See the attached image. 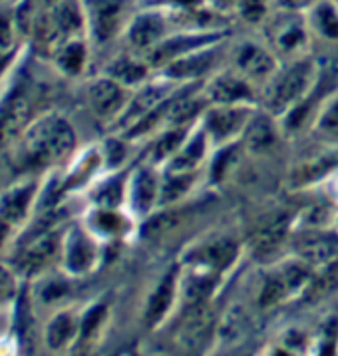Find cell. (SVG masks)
<instances>
[{
	"label": "cell",
	"instance_id": "8",
	"mask_svg": "<svg viewBox=\"0 0 338 356\" xmlns=\"http://www.w3.org/2000/svg\"><path fill=\"white\" fill-rule=\"evenodd\" d=\"M98 243L86 227H72L62 235L60 269L66 277H84L98 265Z\"/></svg>",
	"mask_w": 338,
	"mask_h": 356
},
{
	"label": "cell",
	"instance_id": "14",
	"mask_svg": "<svg viewBox=\"0 0 338 356\" xmlns=\"http://www.w3.org/2000/svg\"><path fill=\"white\" fill-rule=\"evenodd\" d=\"M44 344L52 353H64L78 344L80 339V314L72 309H58L44 323Z\"/></svg>",
	"mask_w": 338,
	"mask_h": 356
},
{
	"label": "cell",
	"instance_id": "17",
	"mask_svg": "<svg viewBox=\"0 0 338 356\" xmlns=\"http://www.w3.org/2000/svg\"><path fill=\"white\" fill-rule=\"evenodd\" d=\"M22 26L15 8H0V80L13 70L22 50Z\"/></svg>",
	"mask_w": 338,
	"mask_h": 356
},
{
	"label": "cell",
	"instance_id": "25",
	"mask_svg": "<svg viewBox=\"0 0 338 356\" xmlns=\"http://www.w3.org/2000/svg\"><path fill=\"white\" fill-rule=\"evenodd\" d=\"M243 142L245 147L251 149L255 154H263L271 149L275 142H277V134H275V126L273 120L267 114L251 115V120L247 122V126L243 129Z\"/></svg>",
	"mask_w": 338,
	"mask_h": 356
},
{
	"label": "cell",
	"instance_id": "38",
	"mask_svg": "<svg viewBox=\"0 0 338 356\" xmlns=\"http://www.w3.org/2000/svg\"><path fill=\"white\" fill-rule=\"evenodd\" d=\"M338 341V321H328L324 327L323 339H321V346H319V356H335V348H337Z\"/></svg>",
	"mask_w": 338,
	"mask_h": 356
},
{
	"label": "cell",
	"instance_id": "40",
	"mask_svg": "<svg viewBox=\"0 0 338 356\" xmlns=\"http://www.w3.org/2000/svg\"><path fill=\"white\" fill-rule=\"evenodd\" d=\"M319 126L324 129V131H330V134H338V100L326 110L319 122Z\"/></svg>",
	"mask_w": 338,
	"mask_h": 356
},
{
	"label": "cell",
	"instance_id": "30",
	"mask_svg": "<svg viewBox=\"0 0 338 356\" xmlns=\"http://www.w3.org/2000/svg\"><path fill=\"white\" fill-rule=\"evenodd\" d=\"M86 229L94 237H112V235H118L122 229V217L115 209H110V207H94L92 213L88 215Z\"/></svg>",
	"mask_w": 338,
	"mask_h": 356
},
{
	"label": "cell",
	"instance_id": "2",
	"mask_svg": "<svg viewBox=\"0 0 338 356\" xmlns=\"http://www.w3.org/2000/svg\"><path fill=\"white\" fill-rule=\"evenodd\" d=\"M316 84V66L307 56L295 58L273 74L265 90V106L271 114L293 112Z\"/></svg>",
	"mask_w": 338,
	"mask_h": 356
},
{
	"label": "cell",
	"instance_id": "22",
	"mask_svg": "<svg viewBox=\"0 0 338 356\" xmlns=\"http://www.w3.org/2000/svg\"><path fill=\"white\" fill-rule=\"evenodd\" d=\"M305 16L310 32L328 42H338V6L335 0H316Z\"/></svg>",
	"mask_w": 338,
	"mask_h": 356
},
{
	"label": "cell",
	"instance_id": "24",
	"mask_svg": "<svg viewBox=\"0 0 338 356\" xmlns=\"http://www.w3.org/2000/svg\"><path fill=\"white\" fill-rule=\"evenodd\" d=\"M209 325H211L209 300H201V302H195V305H189V313L185 314L184 323H182L179 339L187 346H195V344L203 341Z\"/></svg>",
	"mask_w": 338,
	"mask_h": 356
},
{
	"label": "cell",
	"instance_id": "11",
	"mask_svg": "<svg viewBox=\"0 0 338 356\" xmlns=\"http://www.w3.org/2000/svg\"><path fill=\"white\" fill-rule=\"evenodd\" d=\"M86 100L92 110V114L104 122H118V118L124 114L127 102V88L115 82L108 74L94 78L86 86Z\"/></svg>",
	"mask_w": 338,
	"mask_h": 356
},
{
	"label": "cell",
	"instance_id": "13",
	"mask_svg": "<svg viewBox=\"0 0 338 356\" xmlns=\"http://www.w3.org/2000/svg\"><path fill=\"white\" fill-rule=\"evenodd\" d=\"M124 34L131 48L143 50L147 54L154 46L166 40L171 34L169 18L161 10H145L140 15H134Z\"/></svg>",
	"mask_w": 338,
	"mask_h": 356
},
{
	"label": "cell",
	"instance_id": "32",
	"mask_svg": "<svg viewBox=\"0 0 338 356\" xmlns=\"http://www.w3.org/2000/svg\"><path fill=\"white\" fill-rule=\"evenodd\" d=\"M338 283V271H335V265L330 267H324L321 277H312L310 279L307 291L303 293V297L309 300V302H316V300H323L324 297H328L332 293V289Z\"/></svg>",
	"mask_w": 338,
	"mask_h": 356
},
{
	"label": "cell",
	"instance_id": "20",
	"mask_svg": "<svg viewBox=\"0 0 338 356\" xmlns=\"http://www.w3.org/2000/svg\"><path fill=\"white\" fill-rule=\"evenodd\" d=\"M287 243V219H275L255 233L251 251L259 261H273Z\"/></svg>",
	"mask_w": 338,
	"mask_h": 356
},
{
	"label": "cell",
	"instance_id": "9",
	"mask_svg": "<svg viewBox=\"0 0 338 356\" xmlns=\"http://www.w3.org/2000/svg\"><path fill=\"white\" fill-rule=\"evenodd\" d=\"M223 34L217 30H189V32H171L166 40L154 46L145 60L150 66H168L171 62L187 56L191 52H198L201 48H207L213 44H221Z\"/></svg>",
	"mask_w": 338,
	"mask_h": 356
},
{
	"label": "cell",
	"instance_id": "36",
	"mask_svg": "<svg viewBox=\"0 0 338 356\" xmlns=\"http://www.w3.org/2000/svg\"><path fill=\"white\" fill-rule=\"evenodd\" d=\"M235 10L249 24H265L271 16V2L268 0H237Z\"/></svg>",
	"mask_w": 338,
	"mask_h": 356
},
{
	"label": "cell",
	"instance_id": "42",
	"mask_svg": "<svg viewBox=\"0 0 338 356\" xmlns=\"http://www.w3.org/2000/svg\"><path fill=\"white\" fill-rule=\"evenodd\" d=\"M209 2L213 8H219V10H229L237 6V0H209Z\"/></svg>",
	"mask_w": 338,
	"mask_h": 356
},
{
	"label": "cell",
	"instance_id": "37",
	"mask_svg": "<svg viewBox=\"0 0 338 356\" xmlns=\"http://www.w3.org/2000/svg\"><path fill=\"white\" fill-rule=\"evenodd\" d=\"M185 128H171L169 131H166L161 138H159V142L155 143V152L154 157L159 161V159H163V157L169 156H175L179 149H182V143H184L185 138Z\"/></svg>",
	"mask_w": 338,
	"mask_h": 356
},
{
	"label": "cell",
	"instance_id": "6",
	"mask_svg": "<svg viewBox=\"0 0 338 356\" xmlns=\"http://www.w3.org/2000/svg\"><path fill=\"white\" fill-rule=\"evenodd\" d=\"M265 26L268 30V46L275 54L289 58L305 56L309 46V22L300 13H284L279 10L277 16H268Z\"/></svg>",
	"mask_w": 338,
	"mask_h": 356
},
{
	"label": "cell",
	"instance_id": "29",
	"mask_svg": "<svg viewBox=\"0 0 338 356\" xmlns=\"http://www.w3.org/2000/svg\"><path fill=\"white\" fill-rule=\"evenodd\" d=\"M235 255H237V245L229 241V239H219V241H213L211 245H207L201 251L199 261L207 269L211 267L215 271H221V269H227L233 263Z\"/></svg>",
	"mask_w": 338,
	"mask_h": 356
},
{
	"label": "cell",
	"instance_id": "41",
	"mask_svg": "<svg viewBox=\"0 0 338 356\" xmlns=\"http://www.w3.org/2000/svg\"><path fill=\"white\" fill-rule=\"evenodd\" d=\"M13 334V307H0V339Z\"/></svg>",
	"mask_w": 338,
	"mask_h": 356
},
{
	"label": "cell",
	"instance_id": "10",
	"mask_svg": "<svg viewBox=\"0 0 338 356\" xmlns=\"http://www.w3.org/2000/svg\"><path fill=\"white\" fill-rule=\"evenodd\" d=\"M231 62L233 70L249 82H268L279 70L273 48L257 40H243L237 44L231 52Z\"/></svg>",
	"mask_w": 338,
	"mask_h": 356
},
{
	"label": "cell",
	"instance_id": "35",
	"mask_svg": "<svg viewBox=\"0 0 338 356\" xmlns=\"http://www.w3.org/2000/svg\"><path fill=\"white\" fill-rule=\"evenodd\" d=\"M20 275L10 263L0 261V307H13L20 293Z\"/></svg>",
	"mask_w": 338,
	"mask_h": 356
},
{
	"label": "cell",
	"instance_id": "43",
	"mask_svg": "<svg viewBox=\"0 0 338 356\" xmlns=\"http://www.w3.org/2000/svg\"><path fill=\"white\" fill-rule=\"evenodd\" d=\"M15 2L18 0H0V8H15Z\"/></svg>",
	"mask_w": 338,
	"mask_h": 356
},
{
	"label": "cell",
	"instance_id": "3",
	"mask_svg": "<svg viewBox=\"0 0 338 356\" xmlns=\"http://www.w3.org/2000/svg\"><path fill=\"white\" fill-rule=\"evenodd\" d=\"M40 90L36 86L26 84V80L18 82L4 94H0V147L13 145L24 134V129L44 112H38Z\"/></svg>",
	"mask_w": 338,
	"mask_h": 356
},
{
	"label": "cell",
	"instance_id": "1",
	"mask_svg": "<svg viewBox=\"0 0 338 356\" xmlns=\"http://www.w3.org/2000/svg\"><path fill=\"white\" fill-rule=\"evenodd\" d=\"M13 145L20 168L29 171V175H40L44 171L56 170L74 156L76 131L66 118L44 112Z\"/></svg>",
	"mask_w": 338,
	"mask_h": 356
},
{
	"label": "cell",
	"instance_id": "31",
	"mask_svg": "<svg viewBox=\"0 0 338 356\" xmlns=\"http://www.w3.org/2000/svg\"><path fill=\"white\" fill-rule=\"evenodd\" d=\"M205 156V136L198 134L191 142L182 145V149L171 159V170L173 171H193L199 161Z\"/></svg>",
	"mask_w": 338,
	"mask_h": 356
},
{
	"label": "cell",
	"instance_id": "15",
	"mask_svg": "<svg viewBox=\"0 0 338 356\" xmlns=\"http://www.w3.org/2000/svg\"><path fill=\"white\" fill-rule=\"evenodd\" d=\"M203 96L215 106H243L245 102L251 100L253 90L249 80L233 70L211 78Z\"/></svg>",
	"mask_w": 338,
	"mask_h": 356
},
{
	"label": "cell",
	"instance_id": "23",
	"mask_svg": "<svg viewBox=\"0 0 338 356\" xmlns=\"http://www.w3.org/2000/svg\"><path fill=\"white\" fill-rule=\"evenodd\" d=\"M159 186L161 181L155 177V173L147 168L140 170L129 184V201L138 213H147L154 207L155 201H159Z\"/></svg>",
	"mask_w": 338,
	"mask_h": 356
},
{
	"label": "cell",
	"instance_id": "5",
	"mask_svg": "<svg viewBox=\"0 0 338 356\" xmlns=\"http://www.w3.org/2000/svg\"><path fill=\"white\" fill-rule=\"evenodd\" d=\"M86 34L94 42L106 44L126 32L131 20L127 0H82Z\"/></svg>",
	"mask_w": 338,
	"mask_h": 356
},
{
	"label": "cell",
	"instance_id": "12",
	"mask_svg": "<svg viewBox=\"0 0 338 356\" xmlns=\"http://www.w3.org/2000/svg\"><path fill=\"white\" fill-rule=\"evenodd\" d=\"M293 251L310 269L330 267L338 261V233L328 229L305 231L293 239Z\"/></svg>",
	"mask_w": 338,
	"mask_h": 356
},
{
	"label": "cell",
	"instance_id": "26",
	"mask_svg": "<svg viewBox=\"0 0 338 356\" xmlns=\"http://www.w3.org/2000/svg\"><path fill=\"white\" fill-rule=\"evenodd\" d=\"M175 286H177V279H175V271H169L159 285L155 286V291L152 293V297L147 300V307H145V313L143 318L150 327L157 325L168 311L171 309V302L175 297Z\"/></svg>",
	"mask_w": 338,
	"mask_h": 356
},
{
	"label": "cell",
	"instance_id": "33",
	"mask_svg": "<svg viewBox=\"0 0 338 356\" xmlns=\"http://www.w3.org/2000/svg\"><path fill=\"white\" fill-rule=\"evenodd\" d=\"M106 316H108L106 305H94L84 314H80V339H78V344L94 341L98 337L99 328L104 325Z\"/></svg>",
	"mask_w": 338,
	"mask_h": 356
},
{
	"label": "cell",
	"instance_id": "27",
	"mask_svg": "<svg viewBox=\"0 0 338 356\" xmlns=\"http://www.w3.org/2000/svg\"><path fill=\"white\" fill-rule=\"evenodd\" d=\"M106 74L122 86L131 88V86L145 82V78H147V60H138V58L129 56V54H122V56L113 58L110 62Z\"/></svg>",
	"mask_w": 338,
	"mask_h": 356
},
{
	"label": "cell",
	"instance_id": "18",
	"mask_svg": "<svg viewBox=\"0 0 338 356\" xmlns=\"http://www.w3.org/2000/svg\"><path fill=\"white\" fill-rule=\"evenodd\" d=\"M169 94V86L166 82H152V84L143 86L140 92L127 102L124 114L118 118V124L124 128H131L136 126L140 120H143L147 114H152L157 110L163 102L166 96Z\"/></svg>",
	"mask_w": 338,
	"mask_h": 356
},
{
	"label": "cell",
	"instance_id": "21",
	"mask_svg": "<svg viewBox=\"0 0 338 356\" xmlns=\"http://www.w3.org/2000/svg\"><path fill=\"white\" fill-rule=\"evenodd\" d=\"M52 64L56 70L64 76H80L88 64V42L86 36L82 38H72L68 42L60 44L56 50L50 54Z\"/></svg>",
	"mask_w": 338,
	"mask_h": 356
},
{
	"label": "cell",
	"instance_id": "16",
	"mask_svg": "<svg viewBox=\"0 0 338 356\" xmlns=\"http://www.w3.org/2000/svg\"><path fill=\"white\" fill-rule=\"evenodd\" d=\"M249 120L251 114L245 106H215L207 110L205 129L213 142H229L245 129Z\"/></svg>",
	"mask_w": 338,
	"mask_h": 356
},
{
	"label": "cell",
	"instance_id": "28",
	"mask_svg": "<svg viewBox=\"0 0 338 356\" xmlns=\"http://www.w3.org/2000/svg\"><path fill=\"white\" fill-rule=\"evenodd\" d=\"M193 179H195L193 171L169 170V173L161 179V186H159V203L171 205L177 200H182L189 191V187L193 186Z\"/></svg>",
	"mask_w": 338,
	"mask_h": 356
},
{
	"label": "cell",
	"instance_id": "39",
	"mask_svg": "<svg viewBox=\"0 0 338 356\" xmlns=\"http://www.w3.org/2000/svg\"><path fill=\"white\" fill-rule=\"evenodd\" d=\"M314 2H316V0H273V4L277 6V10H284V13H300V15H305Z\"/></svg>",
	"mask_w": 338,
	"mask_h": 356
},
{
	"label": "cell",
	"instance_id": "4",
	"mask_svg": "<svg viewBox=\"0 0 338 356\" xmlns=\"http://www.w3.org/2000/svg\"><path fill=\"white\" fill-rule=\"evenodd\" d=\"M40 189L42 179L38 175H24L22 179L0 191V221L15 229L16 235L36 215Z\"/></svg>",
	"mask_w": 338,
	"mask_h": 356
},
{
	"label": "cell",
	"instance_id": "19",
	"mask_svg": "<svg viewBox=\"0 0 338 356\" xmlns=\"http://www.w3.org/2000/svg\"><path fill=\"white\" fill-rule=\"evenodd\" d=\"M219 44H213L207 48H201L198 52H191L187 56L179 58L175 62L168 64L163 68V76L177 82V80H198L199 76H203L205 72L211 68V64L217 58Z\"/></svg>",
	"mask_w": 338,
	"mask_h": 356
},
{
	"label": "cell",
	"instance_id": "7",
	"mask_svg": "<svg viewBox=\"0 0 338 356\" xmlns=\"http://www.w3.org/2000/svg\"><path fill=\"white\" fill-rule=\"evenodd\" d=\"M310 279H312L310 267L300 259L282 263L281 267L268 273L265 283H263V291L259 297L261 307H275V305H281L282 300L295 297L298 293H305Z\"/></svg>",
	"mask_w": 338,
	"mask_h": 356
},
{
	"label": "cell",
	"instance_id": "34",
	"mask_svg": "<svg viewBox=\"0 0 338 356\" xmlns=\"http://www.w3.org/2000/svg\"><path fill=\"white\" fill-rule=\"evenodd\" d=\"M182 221V211L179 209H166L161 213L152 215L145 225H143V235L150 239H157L161 235L169 233L171 229H175Z\"/></svg>",
	"mask_w": 338,
	"mask_h": 356
}]
</instances>
